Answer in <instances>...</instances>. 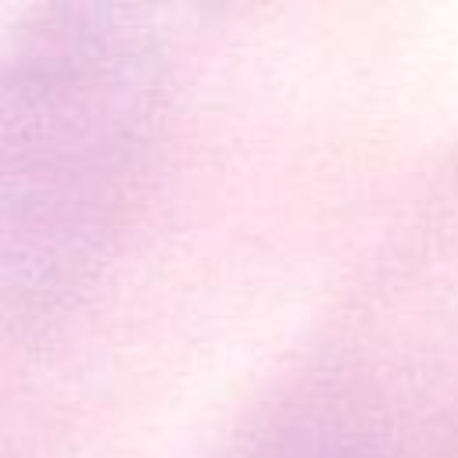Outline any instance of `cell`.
<instances>
[{
	"mask_svg": "<svg viewBox=\"0 0 458 458\" xmlns=\"http://www.w3.org/2000/svg\"><path fill=\"white\" fill-rule=\"evenodd\" d=\"M157 61L118 11L54 7L0 72V276L25 297L79 283L147 165Z\"/></svg>",
	"mask_w": 458,
	"mask_h": 458,
	"instance_id": "cell-1",
	"label": "cell"
}]
</instances>
